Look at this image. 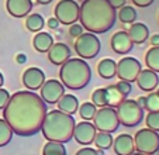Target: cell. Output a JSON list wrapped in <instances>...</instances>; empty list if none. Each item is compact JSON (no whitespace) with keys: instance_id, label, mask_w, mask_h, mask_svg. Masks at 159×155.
<instances>
[{"instance_id":"6da1fadb","label":"cell","mask_w":159,"mask_h":155,"mask_svg":"<svg viewBox=\"0 0 159 155\" xmlns=\"http://www.w3.org/2000/svg\"><path fill=\"white\" fill-rule=\"evenodd\" d=\"M47 103L33 90H20L10 96L3 109V119L20 137H30L41 130Z\"/></svg>"},{"instance_id":"7a4b0ae2","label":"cell","mask_w":159,"mask_h":155,"mask_svg":"<svg viewBox=\"0 0 159 155\" xmlns=\"http://www.w3.org/2000/svg\"><path fill=\"white\" fill-rule=\"evenodd\" d=\"M82 27L93 34L107 33L117 20V12L108 0H83L79 10Z\"/></svg>"},{"instance_id":"3957f363","label":"cell","mask_w":159,"mask_h":155,"mask_svg":"<svg viewBox=\"0 0 159 155\" xmlns=\"http://www.w3.org/2000/svg\"><path fill=\"white\" fill-rule=\"evenodd\" d=\"M75 119L72 114H66L61 110L47 111L42 120L41 131L47 141H57V143H68L73 137Z\"/></svg>"},{"instance_id":"277c9868","label":"cell","mask_w":159,"mask_h":155,"mask_svg":"<svg viewBox=\"0 0 159 155\" xmlns=\"http://www.w3.org/2000/svg\"><path fill=\"white\" fill-rule=\"evenodd\" d=\"M59 79L63 86L70 90L83 89L92 79V69L82 58H69L61 65Z\"/></svg>"},{"instance_id":"5b68a950","label":"cell","mask_w":159,"mask_h":155,"mask_svg":"<svg viewBox=\"0 0 159 155\" xmlns=\"http://www.w3.org/2000/svg\"><path fill=\"white\" fill-rule=\"evenodd\" d=\"M116 111H117L120 124L125 127L138 125L144 119V109L139 107L137 100H132V99H124Z\"/></svg>"},{"instance_id":"8992f818","label":"cell","mask_w":159,"mask_h":155,"mask_svg":"<svg viewBox=\"0 0 159 155\" xmlns=\"http://www.w3.org/2000/svg\"><path fill=\"white\" fill-rule=\"evenodd\" d=\"M134 148L142 154L153 155L159 151V134L151 128H141L134 135Z\"/></svg>"},{"instance_id":"52a82bcc","label":"cell","mask_w":159,"mask_h":155,"mask_svg":"<svg viewBox=\"0 0 159 155\" xmlns=\"http://www.w3.org/2000/svg\"><path fill=\"white\" fill-rule=\"evenodd\" d=\"M100 48H102L100 40L93 33H83L75 40V51L79 57L84 59H92L97 57Z\"/></svg>"},{"instance_id":"ba28073f","label":"cell","mask_w":159,"mask_h":155,"mask_svg":"<svg viewBox=\"0 0 159 155\" xmlns=\"http://www.w3.org/2000/svg\"><path fill=\"white\" fill-rule=\"evenodd\" d=\"M93 125L96 127V130H99V131L114 133L118 128V125H120L116 109L108 107V106L100 107L93 117Z\"/></svg>"},{"instance_id":"9c48e42d","label":"cell","mask_w":159,"mask_h":155,"mask_svg":"<svg viewBox=\"0 0 159 155\" xmlns=\"http://www.w3.org/2000/svg\"><path fill=\"white\" fill-rule=\"evenodd\" d=\"M80 6L75 0H61L55 6V18H58L61 24L69 26L79 20Z\"/></svg>"},{"instance_id":"30bf717a","label":"cell","mask_w":159,"mask_h":155,"mask_svg":"<svg viewBox=\"0 0 159 155\" xmlns=\"http://www.w3.org/2000/svg\"><path fill=\"white\" fill-rule=\"evenodd\" d=\"M141 63L137 58L134 57H125L121 58L120 62L117 63V76L120 81L125 82H135L138 78L139 72H141Z\"/></svg>"},{"instance_id":"8fae6325","label":"cell","mask_w":159,"mask_h":155,"mask_svg":"<svg viewBox=\"0 0 159 155\" xmlns=\"http://www.w3.org/2000/svg\"><path fill=\"white\" fill-rule=\"evenodd\" d=\"M41 90V99L47 105H55L61 97L65 95V86L58 79H48L39 87Z\"/></svg>"},{"instance_id":"7c38bea8","label":"cell","mask_w":159,"mask_h":155,"mask_svg":"<svg viewBox=\"0 0 159 155\" xmlns=\"http://www.w3.org/2000/svg\"><path fill=\"white\" fill-rule=\"evenodd\" d=\"M96 133H97L96 127L86 120V121H80L79 124H75L73 138L80 145H89V144L93 143L94 137H96Z\"/></svg>"},{"instance_id":"4fadbf2b","label":"cell","mask_w":159,"mask_h":155,"mask_svg":"<svg viewBox=\"0 0 159 155\" xmlns=\"http://www.w3.org/2000/svg\"><path fill=\"white\" fill-rule=\"evenodd\" d=\"M44 82H45V73L39 68L31 66V68L25 69V72L23 73V83L28 90L35 92L44 85Z\"/></svg>"},{"instance_id":"5bb4252c","label":"cell","mask_w":159,"mask_h":155,"mask_svg":"<svg viewBox=\"0 0 159 155\" xmlns=\"http://www.w3.org/2000/svg\"><path fill=\"white\" fill-rule=\"evenodd\" d=\"M48 59L54 65H62L63 62L70 58V49L69 47L63 42H55L52 44V47L48 49Z\"/></svg>"},{"instance_id":"9a60e30c","label":"cell","mask_w":159,"mask_h":155,"mask_svg":"<svg viewBox=\"0 0 159 155\" xmlns=\"http://www.w3.org/2000/svg\"><path fill=\"white\" fill-rule=\"evenodd\" d=\"M134 47V42L131 41L127 31H117L114 35L111 37V48L117 54H128Z\"/></svg>"},{"instance_id":"2e32d148","label":"cell","mask_w":159,"mask_h":155,"mask_svg":"<svg viewBox=\"0 0 159 155\" xmlns=\"http://www.w3.org/2000/svg\"><path fill=\"white\" fill-rule=\"evenodd\" d=\"M135 82H137L139 89L144 92H153L159 83V78L158 73L151 71V69H141Z\"/></svg>"},{"instance_id":"e0dca14e","label":"cell","mask_w":159,"mask_h":155,"mask_svg":"<svg viewBox=\"0 0 159 155\" xmlns=\"http://www.w3.org/2000/svg\"><path fill=\"white\" fill-rule=\"evenodd\" d=\"M6 9L13 17L23 18L33 10V2L31 0H7Z\"/></svg>"},{"instance_id":"ac0fdd59","label":"cell","mask_w":159,"mask_h":155,"mask_svg":"<svg viewBox=\"0 0 159 155\" xmlns=\"http://www.w3.org/2000/svg\"><path fill=\"white\" fill-rule=\"evenodd\" d=\"M113 145H114V152L117 155H131L135 151L134 137H131L129 134H120L118 137H116Z\"/></svg>"},{"instance_id":"d6986e66","label":"cell","mask_w":159,"mask_h":155,"mask_svg":"<svg viewBox=\"0 0 159 155\" xmlns=\"http://www.w3.org/2000/svg\"><path fill=\"white\" fill-rule=\"evenodd\" d=\"M128 35L131 38V41L137 45L144 44L148 40V35H149V30H148L147 24L144 23H131V27L128 30Z\"/></svg>"},{"instance_id":"ffe728a7","label":"cell","mask_w":159,"mask_h":155,"mask_svg":"<svg viewBox=\"0 0 159 155\" xmlns=\"http://www.w3.org/2000/svg\"><path fill=\"white\" fill-rule=\"evenodd\" d=\"M79 109V100L73 95H63L58 100V110L63 111L66 114H73Z\"/></svg>"},{"instance_id":"44dd1931","label":"cell","mask_w":159,"mask_h":155,"mask_svg":"<svg viewBox=\"0 0 159 155\" xmlns=\"http://www.w3.org/2000/svg\"><path fill=\"white\" fill-rule=\"evenodd\" d=\"M97 72L103 79H111L117 73V62L111 58H104L97 65Z\"/></svg>"},{"instance_id":"7402d4cb","label":"cell","mask_w":159,"mask_h":155,"mask_svg":"<svg viewBox=\"0 0 159 155\" xmlns=\"http://www.w3.org/2000/svg\"><path fill=\"white\" fill-rule=\"evenodd\" d=\"M54 44V38H52L51 34L44 33V31H38V34H35L33 40V45L38 52H48V49L52 47Z\"/></svg>"},{"instance_id":"603a6c76","label":"cell","mask_w":159,"mask_h":155,"mask_svg":"<svg viewBox=\"0 0 159 155\" xmlns=\"http://www.w3.org/2000/svg\"><path fill=\"white\" fill-rule=\"evenodd\" d=\"M106 97H107V106L113 109H117L121 101L125 99L116 85H110V86L106 87Z\"/></svg>"},{"instance_id":"cb8c5ba5","label":"cell","mask_w":159,"mask_h":155,"mask_svg":"<svg viewBox=\"0 0 159 155\" xmlns=\"http://www.w3.org/2000/svg\"><path fill=\"white\" fill-rule=\"evenodd\" d=\"M145 63L147 68L151 71L159 72V47H152L148 49V52L145 54Z\"/></svg>"},{"instance_id":"d4e9b609","label":"cell","mask_w":159,"mask_h":155,"mask_svg":"<svg viewBox=\"0 0 159 155\" xmlns=\"http://www.w3.org/2000/svg\"><path fill=\"white\" fill-rule=\"evenodd\" d=\"M45 26V21H44V17L38 13H33L27 17L25 20V27L28 28L30 31L33 33H38V31L42 30V27Z\"/></svg>"},{"instance_id":"484cf974","label":"cell","mask_w":159,"mask_h":155,"mask_svg":"<svg viewBox=\"0 0 159 155\" xmlns=\"http://www.w3.org/2000/svg\"><path fill=\"white\" fill-rule=\"evenodd\" d=\"M42 155H66V148L62 143L48 141L42 148Z\"/></svg>"},{"instance_id":"4316f807","label":"cell","mask_w":159,"mask_h":155,"mask_svg":"<svg viewBox=\"0 0 159 155\" xmlns=\"http://www.w3.org/2000/svg\"><path fill=\"white\" fill-rule=\"evenodd\" d=\"M113 137H111V133H96V137H94L93 143L97 148L100 149H107V148H111L113 145Z\"/></svg>"},{"instance_id":"83f0119b","label":"cell","mask_w":159,"mask_h":155,"mask_svg":"<svg viewBox=\"0 0 159 155\" xmlns=\"http://www.w3.org/2000/svg\"><path fill=\"white\" fill-rule=\"evenodd\" d=\"M13 130L4 119H0V147H4L11 141Z\"/></svg>"},{"instance_id":"f1b7e54d","label":"cell","mask_w":159,"mask_h":155,"mask_svg":"<svg viewBox=\"0 0 159 155\" xmlns=\"http://www.w3.org/2000/svg\"><path fill=\"white\" fill-rule=\"evenodd\" d=\"M117 14H118L120 21L124 24H131L137 20V12H135V9L131 6H123Z\"/></svg>"},{"instance_id":"f546056e","label":"cell","mask_w":159,"mask_h":155,"mask_svg":"<svg viewBox=\"0 0 159 155\" xmlns=\"http://www.w3.org/2000/svg\"><path fill=\"white\" fill-rule=\"evenodd\" d=\"M78 110H79V114H80L82 119L92 120L94 117V114H96L97 109H96V106H94L92 101H84V103H82L80 105V109H78Z\"/></svg>"},{"instance_id":"4dcf8cb0","label":"cell","mask_w":159,"mask_h":155,"mask_svg":"<svg viewBox=\"0 0 159 155\" xmlns=\"http://www.w3.org/2000/svg\"><path fill=\"white\" fill-rule=\"evenodd\" d=\"M92 103L96 107H104L107 106V97H106V87H99L92 95Z\"/></svg>"},{"instance_id":"1f68e13d","label":"cell","mask_w":159,"mask_h":155,"mask_svg":"<svg viewBox=\"0 0 159 155\" xmlns=\"http://www.w3.org/2000/svg\"><path fill=\"white\" fill-rule=\"evenodd\" d=\"M147 97V105H145V110L148 111H159V95L156 92H151Z\"/></svg>"},{"instance_id":"d6a6232c","label":"cell","mask_w":159,"mask_h":155,"mask_svg":"<svg viewBox=\"0 0 159 155\" xmlns=\"http://www.w3.org/2000/svg\"><path fill=\"white\" fill-rule=\"evenodd\" d=\"M145 123H147L148 128L153 131H159V111H148Z\"/></svg>"},{"instance_id":"836d02e7","label":"cell","mask_w":159,"mask_h":155,"mask_svg":"<svg viewBox=\"0 0 159 155\" xmlns=\"http://www.w3.org/2000/svg\"><path fill=\"white\" fill-rule=\"evenodd\" d=\"M116 86H117V89L121 92V95L124 96V97H127V96L131 93L132 87H131V83L129 82H125V81H120L116 83Z\"/></svg>"},{"instance_id":"e575fe53","label":"cell","mask_w":159,"mask_h":155,"mask_svg":"<svg viewBox=\"0 0 159 155\" xmlns=\"http://www.w3.org/2000/svg\"><path fill=\"white\" fill-rule=\"evenodd\" d=\"M10 100V93L9 90L3 89V87H0V110H3L6 107V105L9 103Z\"/></svg>"},{"instance_id":"d590c367","label":"cell","mask_w":159,"mask_h":155,"mask_svg":"<svg viewBox=\"0 0 159 155\" xmlns=\"http://www.w3.org/2000/svg\"><path fill=\"white\" fill-rule=\"evenodd\" d=\"M69 34L73 37V38H76V37H79L80 34H83V27H82V24H70L69 27Z\"/></svg>"},{"instance_id":"8d00e7d4","label":"cell","mask_w":159,"mask_h":155,"mask_svg":"<svg viewBox=\"0 0 159 155\" xmlns=\"http://www.w3.org/2000/svg\"><path fill=\"white\" fill-rule=\"evenodd\" d=\"M76 155H99V154H97V149L86 147V148H80V149H79V151L76 152Z\"/></svg>"},{"instance_id":"74e56055","label":"cell","mask_w":159,"mask_h":155,"mask_svg":"<svg viewBox=\"0 0 159 155\" xmlns=\"http://www.w3.org/2000/svg\"><path fill=\"white\" fill-rule=\"evenodd\" d=\"M137 7H148L153 3V0H131Z\"/></svg>"},{"instance_id":"f35d334b","label":"cell","mask_w":159,"mask_h":155,"mask_svg":"<svg viewBox=\"0 0 159 155\" xmlns=\"http://www.w3.org/2000/svg\"><path fill=\"white\" fill-rule=\"evenodd\" d=\"M59 24H61V23L58 21V18H55V17L48 18V21H47V26H48L49 28H52V30H57Z\"/></svg>"},{"instance_id":"ab89813d","label":"cell","mask_w":159,"mask_h":155,"mask_svg":"<svg viewBox=\"0 0 159 155\" xmlns=\"http://www.w3.org/2000/svg\"><path fill=\"white\" fill-rule=\"evenodd\" d=\"M108 2H110V4L114 7V9H121L123 6H125L127 0H108Z\"/></svg>"},{"instance_id":"60d3db41","label":"cell","mask_w":159,"mask_h":155,"mask_svg":"<svg viewBox=\"0 0 159 155\" xmlns=\"http://www.w3.org/2000/svg\"><path fill=\"white\" fill-rule=\"evenodd\" d=\"M149 42H151L152 47H159V34H153V35H151Z\"/></svg>"},{"instance_id":"b9f144b4","label":"cell","mask_w":159,"mask_h":155,"mask_svg":"<svg viewBox=\"0 0 159 155\" xmlns=\"http://www.w3.org/2000/svg\"><path fill=\"white\" fill-rule=\"evenodd\" d=\"M16 61H17V63H25L27 62V55L25 54H17L16 55Z\"/></svg>"},{"instance_id":"7bdbcfd3","label":"cell","mask_w":159,"mask_h":155,"mask_svg":"<svg viewBox=\"0 0 159 155\" xmlns=\"http://www.w3.org/2000/svg\"><path fill=\"white\" fill-rule=\"evenodd\" d=\"M137 103L139 105V107H142L145 110V105H147V97L145 96H139L138 100H137Z\"/></svg>"},{"instance_id":"ee69618b","label":"cell","mask_w":159,"mask_h":155,"mask_svg":"<svg viewBox=\"0 0 159 155\" xmlns=\"http://www.w3.org/2000/svg\"><path fill=\"white\" fill-rule=\"evenodd\" d=\"M38 4H49L52 2V0H35Z\"/></svg>"},{"instance_id":"f6af8a7d","label":"cell","mask_w":159,"mask_h":155,"mask_svg":"<svg viewBox=\"0 0 159 155\" xmlns=\"http://www.w3.org/2000/svg\"><path fill=\"white\" fill-rule=\"evenodd\" d=\"M3 83H4V76H3V73L0 72V87L3 86Z\"/></svg>"},{"instance_id":"bcb514c9","label":"cell","mask_w":159,"mask_h":155,"mask_svg":"<svg viewBox=\"0 0 159 155\" xmlns=\"http://www.w3.org/2000/svg\"><path fill=\"white\" fill-rule=\"evenodd\" d=\"M97 154H99V155H104V149L97 148Z\"/></svg>"},{"instance_id":"7dc6e473","label":"cell","mask_w":159,"mask_h":155,"mask_svg":"<svg viewBox=\"0 0 159 155\" xmlns=\"http://www.w3.org/2000/svg\"><path fill=\"white\" fill-rule=\"evenodd\" d=\"M131 155H149V154H142V152H135V154H131Z\"/></svg>"},{"instance_id":"c3c4849f","label":"cell","mask_w":159,"mask_h":155,"mask_svg":"<svg viewBox=\"0 0 159 155\" xmlns=\"http://www.w3.org/2000/svg\"><path fill=\"white\" fill-rule=\"evenodd\" d=\"M156 93H158V95H159V87H158V90H156Z\"/></svg>"},{"instance_id":"681fc988","label":"cell","mask_w":159,"mask_h":155,"mask_svg":"<svg viewBox=\"0 0 159 155\" xmlns=\"http://www.w3.org/2000/svg\"><path fill=\"white\" fill-rule=\"evenodd\" d=\"M158 18H159V14H158Z\"/></svg>"}]
</instances>
